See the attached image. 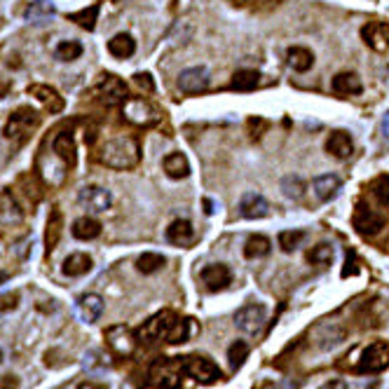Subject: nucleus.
<instances>
[{
  "mask_svg": "<svg viewBox=\"0 0 389 389\" xmlns=\"http://www.w3.org/2000/svg\"><path fill=\"white\" fill-rule=\"evenodd\" d=\"M247 356H249V345L244 343V340H234V343L228 347V361H230L232 370H237V368L244 366Z\"/></svg>",
  "mask_w": 389,
  "mask_h": 389,
  "instance_id": "nucleus-37",
  "label": "nucleus"
},
{
  "mask_svg": "<svg viewBox=\"0 0 389 389\" xmlns=\"http://www.w3.org/2000/svg\"><path fill=\"white\" fill-rule=\"evenodd\" d=\"M181 361H183L185 375H190L192 380H197V383H202V385H214L223 378L221 368H218L212 359H207V356L190 354V356H183Z\"/></svg>",
  "mask_w": 389,
  "mask_h": 389,
  "instance_id": "nucleus-4",
  "label": "nucleus"
},
{
  "mask_svg": "<svg viewBox=\"0 0 389 389\" xmlns=\"http://www.w3.org/2000/svg\"><path fill=\"white\" fill-rule=\"evenodd\" d=\"M19 305V294L17 291H10V294L0 296V312H10Z\"/></svg>",
  "mask_w": 389,
  "mask_h": 389,
  "instance_id": "nucleus-43",
  "label": "nucleus"
},
{
  "mask_svg": "<svg viewBox=\"0 0 389 389\" xmlns=\"http://www.w3.org/2000/svg\"><path fill=\"white\" fill-rule=\"evenodd\" d=\"M361 80L356 73H338L333 78V92L340 96H352V94H361Z\"/></svg>",
  "mask_w": 389,
  "mask_h": 389,
  "instance_id": "nucleus-26",
  "label": "nucleus"
},
{
  "mask_svg": "<svg viewBox=\"0 0 389 389\" xmlns=\"http://www.w3.org/2000/svg\"><path fill=\"white\" fill-rule=\"evenodd\" d=\"M76 310H78V317L83 319L85 323H94L103 312V298L96 296V294L80 296L78 303H76Z\"/></svg>",
  "mask_w": 389,
  "mask_h": 389,
  "instance_id": "nucleus-19",
  "label": "nucleus"
},
{
  "mask_svg": "<svg viewBox=\"0 0 389 389\" xmlns=\"http://www.w3.org/2000/svg\"><path fill=\"white\" fill-rule=\"evenodd\" d=\"M380 129H383V136L389 139V110L383 115V123H380Z\"/></svg>",
  "mask_w": 389,
  "mask_h": 389,
  "instance_id": "nucleus-48",
  "label": "nucleus"
},
{
  "mask_svg": "<svg viewBox=\"0 0 389 389\" xmlns=\"http://www.w3.org/2000/svg\"><path fill=\"white\" fill-rule=\"evenodd\" d=\"M61 232H63V218H61V212L59 209H52L50 212V218H47V230H45V247H47V256L52 254L59 244L61 239Z\"/></svg>",
  "mask_w": 389,
  "mask_h": 389,
  "instance_id": "nucleus-24",
  "label": "nucleus"
},
{
  "mask_svg": "<svg viewBox=\"0 0 389 389\" xmlns=\"http://www.w3.org/2000/svg\"><path fill=\"white\" fill-rule=\"evenodd\" d=\"M389 368V343L387 340H375L361 352L359 370L361 373H383Z\"/></svg>",
  "mask_w": 389,
  "mask_h": 389,
  "instance_id": "nucleus-8",
  "label": "nucleus"
},
{
  "mask_svg": "<svg viewBox=\"0 0 389 389\" xmlns=\"http://www.w3.org/2000/svg\"><path fill=\"white\" fill-rule=\"evenodd\" d=\"M165 172L169 178H174V181H181V178L190 176V162L183 152H169L165 157Z\"/></svg>",
  "mask_w": 389,
  "mask_h": 389,
  "instance_id": "nucleus-25",
  "label": "nucleus"
},
{
  "mask_svg": "<svg viewBox=\"0 0 389 389\" xmlns=\"http://www.w3.org/2000/svg\"><path fill=\"white\" fill-rule=\"evenodd\" d=\"M326 150L328 155H333L338 160H347L354 152V141L352 136L343 132V129H338V132H331L328 141H326Z\"/></svg>",
  "mask_w": 389,
  "mask_h": 389,
  "instance_id": "nucleus-21",
  "label": "nucleus"
},
{
  "mask_svg": "<svg viewBox=\"0 0 389 389\" xmlns=\"http://www.w3.org/2000/svg\"><path fill=\"white\" fill-rule=\"evenodd\" d=\"M167 239L174 247H188L194 239V228L190 221H174L167 228Z\"/></svg>",
  "mask_w": 389,
  "mask_h": 389,
  "instance_id": "nucleus-23",
  "label": "nucleus"
},
{
  "mask_svg": "<svg viewBox=\"0 0 389 389\" xmlns=\"http://www.w3.org/2000/svg\"><path fill=\"white\" fill-rule=\"evenodd\" d=\"M103 336H106V345L110 347V352L115 356H123V359L132 356L136 352V345H139V336L129 326H125V323L108 326Z\"/></svg>",
  "mask_w": 389,
  "mask_h": 389,
  "instance_id": "nucleus-5",
  "label": "nucleus"
},
{
  "mask_svg": "<svg viewBox=\"0 0 389 389\" xmlns=\"http://www.w3.org/2000/svg\"><path fill=\"white\" fill-rule=\"evenodd\" d=\"M333 256H336V251L331 244H326V242H321V244L312 247L310 251H307V261H310L312 265H331L333 263Z\"/></svg>",
  "mask_w": 389,
  "mask_h": 389,
  "instance_id": "nucleus-35",
  "label": "nucleus"
},
{
  "mask_svg": "<svg viewBox=\"0 0 389 389\" xmlns=\"http://www.w3.org/2000/svg\"><path fill=\"white\" fill-rule=\"evenodd\" d=\"M0 221L3 223H19L21 221V212H19L17 202L12 199L10 192L0 194Z\"/></svg>",
  "mask_w": 389,
  "mask_h": 389,
  "instance_id": "nucleus-33",
  "label": "nucleus"
},
{
  "mask_svg": "<svg viewBox=\"0 0 389 389\" xmlns=\"http://www.w3.org/2000/svg\"><path fill=\"white\" fill-rule=\"evenodd\" d=\"M319 389H350V385H347V380H343V378H333V380H328V383H323Z\"/></svg>",
  "mask_w": 389,
  "mask_h": 389,
  "instance_id": "nucleus-46",
  "label": "nucleus"
},
{
  "mask_svg": "<svg viewBox=\"0 0 389 389\" xmlns=\"http://www.w3.org/2000/svg\"><path fill=\"white\" fill-rule=\"evenodd\" d=\"M340 190H343V181L336 174H321L312 181V192L319 202H331L336 199Z\"/></svg>",
  "mask_w": 389,
  "mask_h": 389,
  "instance_id": "nucleus-16",
  "label": "nucleus"
},
{
  "mask_svg": "<svg viewBox=\"0 0 389 389\" xmlns=\"http://www.w3.org/2000/svg\"><path fill=\"white\" fill-rule=\"evenodd\" d=\"M10 92V80H5V78H0V99Z\"/></svg>",
  "mask_w": 389,
  "mask_h": 389,
  "instance_id": "nucleus-49",
  "label": "nucleus"
},
{
  "mask_svg": "<svg viewBox=\"0 0 389 389\" xmlns=\"http://www.w3.org/2000/svg\"><path fill=\"white\" fill-rule=\"evenodd\" d=\"M0 389H19L17 375H0Z\"/></svg>",
  "mask_w": 389,
  "mask_h": 389,
  "instance_id": "nucleus-45",
  "label": "nucleus"
},
{
  "mask_svg": "<svg viewBox=\"0 0 389 389\" xmlns=\"http://www.w3.org/2000/svg\"><path fill=\"white\" fill-rule=\"evenodd\" d=\"M281 190L289 199H301L305 192V183L298 176H286L281 181Z\"/></svg>",
  "mask_w": 389,
  "mask_h": 389,
  "instance_id": "nucleus-41",
  "label": "nucleus"
},
{
  "mask_svg": "<svg viewBox=\"0 0 389 389\" xmlns=\"http://www.w3.org/2000/svg\"><path fill=\"white\" fill-rule=\"evenodd\" d=\"M28 94L36 96V99L43 103V106L50 113H61L63 110V96L50 85H31Z\"/></svg>",
  "mask_w": 389,
  "mask_h": 389,
  "instance_id": "nucleus-20",
  "label": "nucleus"
},
{
  "mask_svg": "<svg viewBox=\"0 0 389 389\" xmlns=\"http://www.w3.org/2000/svg\"><path fill=\"white\" fill-rule=\"evenodd\" d=\"M99 160L110 169H132L139 165L141 150L139 143L132 136H118L101 145V155Z\"/></svg>",
  "mask_w": 389,
  "mask_h": 389,
  "instance_id": "nucleus-1",
  "label": "nucleus"
},
{
  "mask_svg": "<svg viewBox=\"0 0 389 389\" xmlns=\"http://www.w3.org/2000/svg\"><path fill=\"white\" fill-rule=\"evenodd\" d=\"M286 61L296 73H307L314 63V54L307 47H291L286 52Z\"/></svg>",
  "mask_w": 389,
  "mask_h": 389,
  "instance_id": "nucleus-29",
  "label": "nucleus"
},
{
  "mask_svg": "<svg viewBox=\"0 0 389 389\" xmlns=\"http://www.w3.org/2000/svg\"><path fill=\"white\" fill-rule=\"evenodd\" d=\"M270 251H272V242L267 239L265 234H254V237H249L244 244L247 258H265Z\"/></svg>",
  "mask_w": 389,
  "mask_h": 389,
  "instance_id": "nucleus-31",
  "label": "nucleus"
},
{
  "mask_svg": "<svg viewBox=\"0 0 389 389\" xmlns=\"http://www.w3.org/2000/svg\"><path fill=\"white\" fill-rule=\"evenodd\" d=\"M52 152L61 160L63 167H73L76 165V139H73L71 129H63L54 136L52 141Z\"/></svg>",
  "mask_w": 389,
  "mask_h": 389,
  "instance_id": "nucleus-17",
  "label": "nucleus"
},
{
  "mask_svg": "<svg viewBox=\"0 0 389 389\" xmlns=\"http://www.w3.org/2000/svg\"><path fill=\"white\" fill-rule=\"evenodd\" d=\"M56 14V7L50 0H33L24 10V19L28 24H47Z\"/></svg>",
  "mask_w": 389,
  "mask_h": 389,
  "instance_id": "nucleus-22",
  "label": "nucleus"
},
{
  "mask_svg": "<svg viewBox=\"0 0 389 389\" xmlns=\"http://www.w3.org/2000/svg\"><path fill=\"white\" fill-rule=\"evenodd\" d=\"M108 52L118 59H129L136 52V43L129 33H118L115 38L108 40Z\"/></svg>",
  "mask_w": 389,
  "mask_h": 389,
  "instance_id": "nucleus-30",
  "label": "nucleus"
},
{
  "mask_svg": "<svg viewBox=\"0 0 389 389\" xmlns=\"http://www.w3.org/2000/svg\"><path fill=\"white\" fill-rule=\"evenodd\" d=\"M258 83H261V76H258L256 71H249V68H242L232 76V83L230 87L237 89V92H251V89H256Z\"/></svg>",
  "mask_w": 389,
  "mask_h": 389,
  "instance_id": "nucleus-32",
  "label": "nucleus"
},
{
  "mask_svg": "<svg viewBox=\"0 0 389 389\" xmlns=\"http://www.w3.org/2000/svg\"><path fill=\"white\" fill-rule=\"evenodd\" d=\"M0 361H3V352H0Z\"/></svg>",
  "mask_w": 389,
  "mask_h": 389,
  "instance_id": "nucleus-52",
  "label": "nucleus"
},
{
  "mask_svg": "<svg viewBox=\"0 0 389 389\" xmlns=\"http://www.w3.org/2000/svg\"><path fill=\"white\" fill-rule=\"evenodd\" d=\"M361 38L370 50L387 52L389 50V24L387 21H368L361 28Z\"/></svg>",
  "mask_w": 389,
  "mask_h": 389,
  "instance_id": "nucleus-14",
  "label": "nucleus"
},
{
  "mask_svg": "<svg viewBox=\"0 0 389 389\" xmlns=\"http://www.w3.org/2000/svg\"><path fill=\"white\" fill-rule=\"evenodd\" d=\"M209 83H212V76H209V71L204 66L185 68V71H181V76H178V87H181V92H185V94L204 92Z\"/></svg>",
  "mask_w": 389,
  "mask_h": 389,
  "instance_id": "nucleus-12",
  "label": "nucleus"
},
{
  "mask_svg": "<svg viewBox=\"0 0 389 389\" xmlns=\"http://www.w3.org/2000/svg\"><path fill=\"white\" fill-rule=\"evenodd\" d=\"M202 281H204L207 291L216 294V291H223V289L230 286V284H232V272H230V267L223 265V263L207 265L204 270H202Z\"/></svg>",
  "mask_w": 389,
  "mask_h": 389,
  "instance_id": "nucleus-15",
  "label": "nucleus"
},
{
  "mask_svg": "<svg viewBox=\"0 0 389 389\" xmlns=\"http://www.w3.org/2000/svg\"><path fill=\"white\" fill-rule=\"evenodd\" d=\"M134 80H136V85L143 87V89H148V92L155 89V85H152V80H150V73H136Z\"/></svg>",
  "mask_w": 389,
  "mask_h": 389,
  "instance_id": "nucleus-44",
  "label": "nucleus"
},
{
  "mask_svg": "<svg viewBox=\"0 0 389 389\" xmlns=\"http://www.w3.org/2000/svg\"><path fill=\"white\" fill-rule=\"evenodd\" d=\"M239 214L249 218V221H256V218H265L270 214V204L263 194L258 192H247L244 197L239 199Z\"/></svg>",
  "mask_w": 389,
  "mask_h": 389,
  "instance_id": "nucleus-18",
  "label": "nucleus"
},
{
  "mask_svg": "<svg viewBox=\"0 0 389 389\" xmlns=\"http://www.w3.org/2000/svg\"><path fill=\"white\" fill-rule=\"evenodd\" d=\"M204 207H207V209H204L207 214H214V202H212V199H204Z\"/></svg>",
  "mask_w": 389,
  "mask_h": 389,
  "instance_id": "nucleus-50",
  "label": "nucleus"
},
{
  "mask_svg": "<svg viewBox=\"0 0 389 389\" xmlns=\"http://www.w3.org/2000/svg\"><path fill=\"white\" fill-rule=\"evenodd\" d=\"M99 3H94L89 10H80V12H73V14H68V19L71 21H78L80 26L83 28H87V31H94V26H96V17H99Z\"/></svg>",
  "mask_w": 389,
  "mask_h": 389,
  "instance_id": "nucleus-38",
  "label": "nucleus"
},
{
  "mask_svg": "<svg viewBox=\"0 0 389 389\" xmlns=\"http://www.w3.org/2000/svg\"><path fill=\"white\" fill-rule=\"evenodd\" d=\"M78 202H80V207L87 209V212L101 214L110 207L113 197H110V192L106 188H101V185H85V188L80 190V194H78Z\"/></svg>",
  "mask_w": 389,
  "mask_h": 389,
  "instance_id": "nucleus-11",
  "label": "nucleus"
},
{
  "mask_svg": "<svg viewBox=\"0 0 389 389\" xmlns=\"http://www.w3.org/2000/svg\"><path fill=\"white\" fill-rule=\"evenodd\" d=\"M383 225H385L383 216H378L375 212H373V209L363 207V204L356 207V212H354V228H356V232L361 234V237H375V234L383 230Z\"/></svg>",
  "mask_w": 389,
  "mask_h": 389,
  "instance_id": "nucleus-13",
  "label": "nucleus"
},
{
  "mask_svg": "<svg viewBox=\"0 0 389 389\" xmlns=\"http://www.w3.org/2000/svg\"><path fill=\"white\" fill-rule=\"evenodd\" d=\"M38 123H40V118H38L36 110L19 108L17 113H12L10 120H7L5 136L17 145H21V143H26L31 139V134H33V129L38 127Z\"/></svg>",
  "mask_w": 389,
  "mask_h": 389,
  "instance_id": "nucleus-3",
  "label": "nucleus"
},
{
  "mask_svg": "<svg viewBox=\"0 0 389 389\" xmlns=\"http://www.w3.org/2000/svg\"><path fill=\"white\" fill-rule=\"evenodd\" d=\"M7 281V272H0V284Z\"/></svg>",
  "mask_w": 389,
  "mask_h": 389,
  "instance_id": "nucleus-51",
  "label": "nucleus"
},
{
  "mask_svg": "<svg viewBox=\"0 0 389 389\" xmlns=\"http://www.w3.org/2000/svg\"><path fill=\"white\" fill-rule=\"evenodd\" d=\"M78 389H108L106 383H94V380H87V383H80Z\"/></svg>",
  "mask_w": 389,
  "mask_h": 389,
  "instance_id": "nucleus-47",
  "label": "nucleus"
},
{
  "mask_svg": "<svg viewBox=\"0 0 389 389\" xmlns=\"http://www.w3.org/2000/svg\"><path fill=\"white\" fill-rule=\"evenodd\" d=\"M123 115L136 127H150L157 123V110L145 99H127L123 103Z\"/></svg>",
  "mask_w": 389,
  "mask_h": 389,
  "instance_id": "nucleus-9",
  "label": "nucleus"
},
{
  "mask_svg": "<svg viewBox=\"0 0 389 389\" xmlns=\"http://www.w3.org/2000/svg\"><path fill=\"white\" fill-rule=\"evenodd\" d=\"M80 54H83V45H80L78 40H61L54 50V56L59 61H76L80 59Z\"/></svg>",
  "mask_w": 389,
  "mask_h": 389,
  "instance_id": "nucleus-36",
  "label": "nucleus"
},
{
  "mask_svg": "<svg viewBox=\"0 0 389 389\" xmlns=\"http://www.w3.org/2000/svg\"><path fill=\"white\" fill-rule=\"evenodd\" d=\"M267 321V310L261 303H249L244 307H239L234 314V326L247 336H258L263 331Z\"/></svg>",
  "mask_w": 389,
  "mask_h": 389,
  "instance_id": "nucleus-6",
  "label": "nucleus"
},
{
  "mask_svg": "<svg viewBox=\"0 0 389 389\" xmlns=\"http://www.w3.org/2000/svg\"><path fill=\"white\" fill-rule=\"evenodd\" d=\"M373 192H375V197L380 199V204L389 207V176L378 178V181L373 183Z\"/></svg>",
  "mask_w": 389,
  "mask_h": 389,
  "instance_id": "nucleus-42",
  "label": "nucleus"
},
{
  "mask_svg": "<svg viewBox=\"0 0 389 389\" xmlns=\"http://www.w3.org/2000/svg\"><path fill=\"white\" fill-rule=\"evenodd\" d=\"M178 321V317L174 312H160L155 314V317H150L148 321L143 323V326L136 331V336H139V340H145V343H157V340H167L169 331H172V326Z\"/></svg>",
  "mask_w": 389,
  "mask_h": 389,
  "instance_id": "nucleus-7",
  "label": "nucleus"
},
{
  "mask_svg": "<svg viewBox=\"0 0 389 389\" xmlns=\"http://www.w3.org/2000/svg\"><path fill=\"white\" fill-rule=\"evenodd\" d=\"M183 373L181 359H157L150 368V385L157 389H178Z\"/></svg>",
  "mask_w": 389,
  "mask_h": 389,
  "instance_id": "nucleus-2",
  "label": "nucleus"
},
{
  "mask_svg": "<svg viewBox=\"0 0 389 389\" xmlns=\"http://www.w3.org/2000/svg\"><path fill=\"white\" fill-rule=\"evenodd\" d=\"M63 274L66 277H83L89 270H92V256L87 254H71L66 261H63Z\"/></svg>",
  "mask_w": 389,
  "mask_h": 389,
  "instance_id": "nucleus-27",
  "label": "nucleus"
},
{
  "mask_svg": "<svg viewBox=\"0 0 389 389\" xmlns=\"http://www.w3.org/2000/svg\"><path fill=\"white\" fill-rule=\"evenodd\" d=\"M188 338H190V321L188 319H178L172 331H169V336H167V343L169 345H181V343H188Z\"/></svg>",
  "mask_w": 389,
  "mask_h": 389,
  "instance_id": "nucleus-40",
  "label": "nucleus"
},
{
  "mask_svg": "<svg viewBox=\"0 0 389 389\" xmlns=\"http://www.w3.org/2000/svg\"><path fill=\"white\" fill-rule=\"evenodd\" d=\"M303 239H305L303 230H284V232H279V237H277L281 251H286V254H291V251H296L298 247H301Z\"/></svg>",
  "mask_w": 389,
  "mask_h": 389,
  "instance_id": "nucleus-39",
  "label": "nucleus"
},
{
  "mask_svg": "<svg viewBox=\"0 0 389 389\" xmlns=\"http://www.w3.org/2000/svg\"><path fill=\"white\" fill-rule=\"evenodd\" d=\"M165 263L167 261L162 254H152V251H148V254H143L139 261H136V270L143 272V274H155L165 267Z\"/></svg>",
  "mask_w": 389,
  "mask_h": 389,
  "instance_id": "nucleus-34",
  "label": "nucleus"
},
{
  "mask_svg": "<svg viewBox=\"0 0 389 389\" xmlns=\"http://www.w3.org/2000/svg\"><path fill=\"white\" fill-rule=\"evenodd\" d=\"M73 237L76 239H83V242H89V239H96L101 234V223L96 221V218H78L76 223H73Z\"/></svg>",
  "mask_w": 389,
  "mask_h": 389,
  "instance_id": "nucleus-28",
  "label": "nucleus"
},
{
  "mask_svg": "<svg viewBox=\"0 0 389 389\" xmlns=\"http://www.w3.org/2000/svg\"><path fill=\"white\" fill-rule=\"evenodd\" d=\"M96 96H99V101L106 103V106H118V103H125L129 99L127 85L118 76H110V73L101 78L99 87H96Z\"/></svg>",
  "mask_w": 389,
  "mask_h": 389,
  "instance_id": "nucleus-10",
  "label": "nucleus"
}]
</instances>
